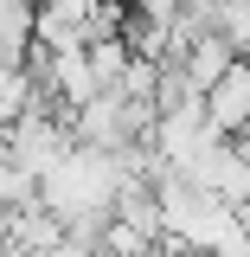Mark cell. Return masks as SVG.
I'll return each instance as SVG.
<instances>
[{
    "instance_id": "8992f818",
    "label": "cell",
    "mask_w": 250,
    "mask_h": 257,
    "mask_svg": "<svg viewBox=\"0 0 250 257\" xmlns=\"http://www.w3.org/2000/svg\"><path fill=\"white\" fill-rule=\"evenodd\" d=\"M128 7H135V13H154V20H180L186 0H128Z\"/></svg>"
},
{
    "instance_id": "6da1fadb",
    "label": "cell",
    "mask_w": 250,
    "mask_h": 257,
    "mask_svg": "<svg viewBox=\"0 0 250 257\" xmlns=\"http://www.w3.org/2000/svg\"><path fill=\"white\" fill-rule=\"evenodd\" d=\"M116 193H122V155L109 148H71V155L39 180V206H52L71 238H96L116 219Z\"/></svg>"
},
{
    "instance_id": "3957f363",
    "label": "cell",
    "mask_w": 250,
    "mask_h": 257,
    "mask_svg": "<svg viewBox=\"0 0 250 257\" xmlns=\"http://www.w3.org/2000/svg\"><path fill=\"white\" fill-rule=\"evenodd\" d=\"M237 58H244V52H237V45H231L218 26H205V32H192V45L180 52V71L192 77V90H212V84H218V77H224Z\"/></svg>"
},
{
    "instance_id": "7a4b0ae2",
    "label": "cell",
    "mask_w": 250,
    "mask_h": 257,
    "mask_svg": "<svg viewBox=\"0 0 250 257\" xmlns=\"http://www.w3.org/2000/svg\"><path fill=\"white\" fill-rule=\"evenodd\" d=\"M205 116H212V128H224V135H244L250 128V58H237L218 84L205 90Z\"/></svg>"
},
{
    "instance_id": "277c9868",
    "label": "cell",
    "mask_w": 250,
    "mask_h": 257,
    "mask_svg": "<svg viewBox=\"0 0 250 257\" xmlns=\"http://www.w3.org/2000/svg\"><path fill=\"white\" fill-rule=\"evenodd\" d=\"M45 90H39V77H32V64H0V128H13L26 109H39Z\"/></svg>"
},
{
    "instance_id": "52a82bcc",
    "label": "cell",
    "mask_w": 250,
    "mask_h": 257,
    "mask_svg": "<svg viewBox=\"0 0 250 257\" xmlns=\"http://www.w3.org/2000/svg\"><path fill=\"white\" fill-rule=\"evenodd\" d=\"M45 257H96V244H90V238H58Z\"/></svg>"
},
{
    "instance_id": "5b68a950",
    "label": "cell",
    "mask_w": 250,
    "mask_h": 257,
    "mask_svg": "<svg viewBox=\"0 0 250 257\" xmlns=\"http://www.w3.org/2000/svg\"><path fill=\"white\" fill-rule=\"evenodd\" d=\"M90 244H96V257H154V238L141 225H128V219H109Z\"/></svg>"
}]
</instances>
